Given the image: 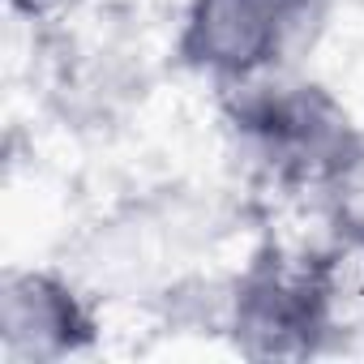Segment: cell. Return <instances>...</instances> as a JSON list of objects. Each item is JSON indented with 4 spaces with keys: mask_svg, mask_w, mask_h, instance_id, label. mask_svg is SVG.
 Masks as SVG:
<instances>
[{
    "mask_svg": "<svg viewBox=\"0 0 364 364\" xmlns=\"http://www.w3.org/2000/svg\"><path fill=\"white\" fill-rule=\"evenodd\" d=\"M223 90V116L236 133L240 150L270 176L279 189H309L317 193L330 163L355 133L347 107L309 77H253Z\"/></svg>",
    "mask_w": 364,
    "mask_h": 364,
    "instance_id": "obj_1",
    "label": "cell"
},
{
    "mask_svg": "<svg viewBox=\"0 0 364 364\" xmlns=\"http://www.w3.org/2000/svg\"><path fill=\"white\" fill-rule=\"evenodd\" d=\"M321 0H189L176 35V60L215 86L283 73L313 39Z\"/></svg>",
    "mask_w": 364,
    "mask_h": 364,
    "instance_id": "obj_2",
    "label": "cell"
},
{
    "mask_svg": "<svg viewBox=\"0 0 364 364\" xmlns=\"http://www.w3.org/2000/svg\"><path fill=\"white\" fill-rule=\"evenodd\" d=\"M228 334L249 360H309L326 351L309 253L291 257L279 245H262L236 274L228 296Z\"/></svg>",
    "mask_w": 364,
    "mask_h": 364,
    "instance_id": "obj_3",
    "label": "cell"
},
{
    "mask_svg": "<svg viewBox=\"0 0 364 364\" xmlns=\"http://www.w3.org/2000/svg\"><path fill=\"white\" fill-rule=\"evenodd\" d=\"M99 313L56 270L14 266L0 279V351L9 364H60L95 351Z\"/></svg>",
    "mask_w": 364,
    "mask_h": 364,
    "instance_id": "obj_4",
    "label": "cell"
},
{
    "mask_svg": "<svg viewBox=\"0 0 364 364\" xmlns=\"http://www.w3.org/2000/svg\"><path fill=\"white\" fill-rule=\"evenodd\" d=\"M309 287L321 321L326 351L364 338V240L330 236V245L309 253Z\"/></svg>",
    "mask_w": 364,
    "mask_h": 364,
    "instance_id": "obj_5",
    "label": "cell"
},
{
    "mask_svg": "<svg viewBox=\"0 0 364 364\" xmlns=\"http://www.w3.org/2000/svg\"><path fill=\"white\" fill-rule=\"evenodd\" d=\"M313 198L321 206V219H326L330 236L364 240V129L360 124L347 137V146L338 150V159L330 163L321 189Z\"/></svg>",
    "mask_w": 364,
    "mask_h": 364,
    "instance_id": "obj_6",
    "label": "cell"
},
{
    "mask_svg": "<svg viewBox=\"0 0 364 364\" xmlns=\"http://www.w3.org/2000/svg\"><path fill=\"white\" fill-rule=\"evenodd\" d=\"M82 5H86V0H9V9L22 22H65Z\"/></svg>",
    "mask_w": 364,
    "mask_h": 364,
    "instance_id": "obj_7",
    "label": "cell"
}]
</instances>
